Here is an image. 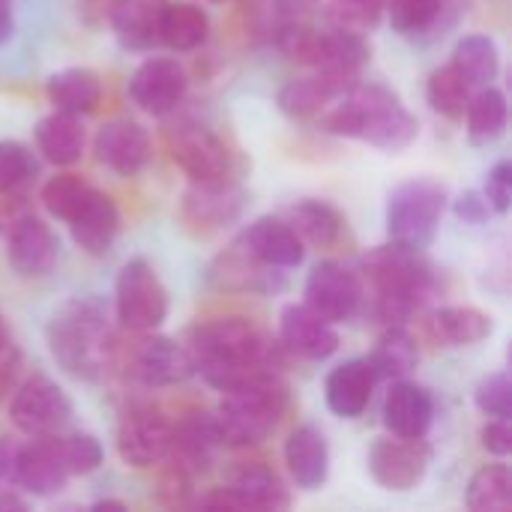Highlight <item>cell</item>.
Listing matches in <instances>:
<instances>
[{"label":"cell","mask_w":512,"mask_h":512,"mask_svg":"<svg viewBox=\"0 0 512 512\" xmlns=\"http://www.w3.org/2000/svg\"><path fill=\"white\" fill-rule=\"evenodd\" d=\"M321 129L330 135L366 141L390 153L405 150L420 132L417 117L405 108L399 93L384 84L363 81H357L321 111Z\"/></svg>","instance_id":"1"},{"label":"cell","mask_w":512,"mask_h":512,"mask_svg":"<svg viewBox=\"0 0 512 512\" xmlns=\"http://www.w3.org/2000/svg\"><path fill=\"white\" fill-rule=\"evenodd\" d=\"M48 348L57 366L81 381H99L117 363V336L108 312L96 297H75L63 303L48 321Z\"/></svg>","instance_id":"2"},{"label":"cell","mask_w":512,"mask_h":512,"mask_svg":"<svg viewBox=\"0 0 512 512\" xmlns=\"http://www.w3.org/2000/svg\"><path fill=\"white\" fill-rule=\"evenodd\" d=\"M363 273L372 285L375 318L387 327L405 324L432 294L435 273L417 249L387 243L363 258Z\"/></svg>","instance_id":"3"},{"label":"cell","mask_w":512,"mask_h":512,"mask_svg":"<svg viewBox=\"0 0 512 512\" xmlns=\"http://www.w3.org/2000/svg\"><path fill=\"white\" fill-rule=\"evenodd\" d=\"M189 354L198 369L210 366H255L270 363L282 366V351L273 348V342L246 318H216L207 324H198L189 333Z\"/></svg>","instance_id":"4"},{"label":"cell","mask_w":512,"mask_h":512,"mask_svg":"<svg viewBox=\"0 0 512 512\" xmlns=\"http://www.w3.org/2000/svg\"><path fill=\"white\" fill-rule=\"evenodd\" d=\"M288 405V393L282 378L225 393V402L219 405L216 417V432L222 447H255L267 441Z\"/></svg>","instance_id":"5"},{"label":"cell","mask_w":512,"mask_h":512,"mask_svg":"<svg viewBox=\"0 0 512 512\" xmlns=\"http://www.w3.org/2000/svg\"><path fill=\"white\" fill-rule=\"evenodd\" d=\"M444 210H447V189L441 183L426 180V177L399 183L387 201L390 243L423 252L435 240Z\"/></svg>","instance_id":"6"},{"label":"cell","mask_w":512,"mask_h":512,"mask_svg":"<svg viewBox=\"0 0 512 512\" xmlns=\"http://www.w3.org/2000/svg\"><path fill=\"white\" fill-rule=\"evenodd\" d=\"M114 318L129 333H153L168 318V291L144 258H132L117 273Z\"/></svg>","instance_id":"7"},{"label":"cell","mask_w":512,"mask_h":512,"mask_svg":"<svg viewBox=\"0 0 512 512\" xmlns=\"http://www.w3.org/2000/svg\"><path fill=\"white\" fill-rule=\"evenodd\" d=\"M72 417L69 396L48 378V375H30L24 378L9 402V420L12 426L27 438L57 435Z\"/></svg>","instance_id":"8"},{"label":"cell","mask_w":512,"mask_h":512,"mask_svg":"<svg viewBox=\"0 0 512 512\" xmlns=\"http://www.w3.org/2000/svg\"><path fill=\"white\" fill-rule=\"evenodd\" d=\"M363 279L342 261H321L306 279V306L330 324L351 321L363 303Z\"/></svg>","instance_id":"9"},{"label":"cell","mask_w":512,"mask_h":512,"mask_svg":"<svg viewBox=\"0 0 512 512\" xmlns=\"http://www.w3.org/2000/svg\"><path fill=\"white\" fill-rule=\"evenodd\" d=\"M432 450L423 438H378L369 450V474L387 492H411L423 483Z\"/></svg>","instance_id":"10"},{"label":"cell","mask_w":512,"mask_h":512,"mask_svg":"<svg viewBox=\"0 0 512 512\" xmlns=\"http://www.w3.org/2000/svg\"><path fill=\"white\" fill-rule=\"evenodd\" d=\"M243 258L267 270H291L303 261V240L279 216H261L231 243Z\"/></svg>","instance_id":"11"},{"label":"cell","mask_w":512,"mask_h":512,"mask_svg":"<svg viewBox=\"0 0 512 512\" xmlns=\"http://www.w3.org/2000/svg\"><path fill=\"white\" fill-rule=\"evenodd\" d=\"M168 153L192 183L219 180V177L228 174V150H225V144L219 141V135H213L201 123L174 126L171 135H168Z\"/></svg>","instance_id":"12"},{"label":"cell","mask_w":512,"mask_h":512,"mask_svg":"<svg viewBox=\"0 0 512 512\" xmlns=\"http://www.w3.org/2000/svg\"><path fill=\"white\" fill-rule=\"evenodd\" d=\"M129 375L144 387H174L195 375V363L186 345L168 336H147L129 348Z\"/></svg>","instance_id":"13"},{"label":"cell","mask_w":512,"mask_h":512,"mask_svg":"<svg viewBox=\"0 0 512 512\" xmlns=\"http://www.w3.org/2000/svg\"><path fill=\"white\" fill-rule=\"evenodd\" d=\"M186 69L174 60V57H150L144 60L132 78H129V99L153 114V117H162L168 111H174L183 96H186Z\"/></svg>","instance_id":"14"},{"label":"cell","mask_w":512,"mask_h":512,"mask_svg":"<svg viewBox=\"0 0 512 512\" xmlns=\"http://www.w3.org/2000/svg\"><path fill=\"white\" fill-rule=\"evenodd\" d=\"M171 423L153 408H132L117 429V453L132 468H153L168 459Z\"/></svg>","instance_id":"15"},{"label":"cell","mask_w":512,"mask_h":512,"mask_svg":"<svg viewBox=\"0 0 512 512\" xmlns=\"http://www.w3.org/2000/svg\"><path fill=\"white\" fill-rule=\"evenodd\" d=\"M246 207V192L228 177L192 183L183 192V219L198 231H219L240 219Z\"/></svg>","instance_id":"16"},{"label":"cell","mask_w":512,"mask_h":512,"mask_svg":"<svg viewBox=\"0 0 512 512\" xmlns=\"http://www.w3.org/2000/svg\"><path fill=\"white\" fill-rule=\"evenodd\" d=\"M93 153L99 159V165L111 168L120 177H135L138 171H144V165L150 162V135L138 120L129 117H117L108 120L96 138H93Z\"/></svg>","instance_id":"17"},{"label":"cell","mask_w":512,"mask_h":512,"mask_svg":"<svg viewBox=\"0 0 512 512\" xmlns=\"http://www.w3.org/2000/svg\"><path fill=\"white\" fill-rule=\"evenodd\" d=\"M60 255L57 234L39 216H21L6 237L9 267L24 279H42L54 270Z\"/></svg>","instance_id":"18"},{"label":"cell","mask_w":512,"mask_h":512,"mask_svg":"<svg viewBox=\"0 0 512 512\" xmlns=\"http://www.w3.org/2000/svg\"><path fill=\"white\" fill-rule=\"evenodd\" d=\"M216 447H222L216 432V417L207 411H189L177 423H171V450L165 462L174 471L195 477L207 471Z\"/></svg>","instance_id":"19"},{"label":"cell","mask_w":512,"mask_h":512,"mask_svg":"<svg viewBox=\"0 0 512 512\" xmlns=\"http://www.w3.org/2000/svg\"><path fill=\"white\" fill-rule=\"evenodd\" d=\"M66 462L57 447V435L33 438L27 447H18L15 453V483L21 492H30L36 498H51L66 489L69 483Z\"/></svg>","instance_id":"20"},{"label":"cell","mask_w":512,"mask_h":512,"mask_svg":"<svg viewBox=\"0 0 512 512\" xmlns=\"http://www.w3.org/2000/svg\"><path fill=\"white\" fill-rule=\"evenodd\" d=\"M279 339L288 354L312 363H321L339 351V333L333 330V324L315 315L309 306H297V303L282 309Z\"/></svg>","instance_id":"21"},{"label":"cell","mask_w":512,"mask_h":512,"mask_svg":"<svg viewBox=\"0 0 512 512\" xmlns=\"http://www.w3.org/2000/svg\"><path fill=\"white\" fill-rule=\"evenodd\" d=\"M435 420L432 393L414 381L396 378L384 399V426L396 438H426Z\"/></svg>","instance_id":"22"},{"label":"cell","mask_w":512,"mask_h":512,"mask_svg":"<svg viewBox=\"0 0 512 512\" xmlns=\"http://www.w3.org/2000/svg\"><path fill=\"white\" fill-rule=\"evenodd\" d=\"M72 231V240L87 252V255H105L120 231V210L111 201V195L93 189L87 201L78 207V213L66 222Z\"/></svg>","instance_id":"23"},{"label":"cell","mask_w":512,"mask_h":512,"mask_svg":"<svg viewBox=\"0 0 512 512\" xmlns=\"http://www.w3.org/2000/svg\"><path fill=\"white\" fill-rule=\"evenodd\" d=\"M360 78H348L339 72L315 69L306 78H294L279 90V108L288 117H312L324 111L333 99H339L345 90H351Z\"/></svg>","instance_id":"24"},{"label":"cell","mask_w":512,"mask_h":512,"mask_svg":"<svg viewBox=\"0 0 512 512\" xmlns=\"http://www.w3.org/2000/svg\"><path fill=\"white\" fill-rule=\"evenodd\" d=\"M372 390H375V375L366 357L345 360L327 375V384H324L327 408L342 420H354L369 408Z\"/></svg>","instance_id":"25"},{"label":"cell","mask_w":512,"mask_h":512,"mask_svg":"<svg viewBox=\"0 0 512 512\" xmlns=\"http://www.w3.org/2000/svg\"><path fill=\"white\" fill-rule=\"evenodd\" d=\"M285 465L291 480L306 489L315 492L327 483L330 477V447L327 438L315 429V426H300L291 432V438L285 441Z\"/></svg>","instance_id":"26"},{"label":"cell","mask_w":512,"mask_h":512,"mask_svg":"<svg viewBox=\"0 0 512 512\" xmlns=\"http://www.w3.org/2000/svg\"><path fill=\"white\" fill-rule=\"evenodd\" d=\"M168 0H114L108 6L111 27L123 48L147 51L159 45V24Z\"/></svg>","instance_id":"27"},{"label":"cell","mask_w":512,"mask_h":512,"mask_svg":"<svg viewBox=\"0 0 512 512\" xmlns=\"http://www.w3.org/2000/svg\"><path fill=\"white\" fill-rule=\"evenodd\" d=\"M285 222L297 231V237L303 243H312L318 249H330L339 243L342 231H345V219L342 213L318 198H303L297 204H291L285 210Z\"/></svg>","instance_id":"28"},{"label":"cell","mask_w":512,"mask_h":512,"mask_svg":"<svg viewBox=\"0 0 512 512\" xmlns=\"http://www.w3.org/2000/svg\"><path fill=\"white\" fill-rule=\"evenodd\" d=\"M36 147L51 165H75L84 153V129L75 114L54 111L36 123Z\"/></svg>","instance_id":"29"},{"label":"cell","mask_w":512,"mask_h":512,"mask_svg":"<svg viewBox=\"0 0 512 512\" xmlns=\"http://www.w3.org/2000/svg\"><path fill=\"white\" fill-rule=\"evenodd\" d=\"M240 501L246 504V510H288L291 507V495L282 483V477L261 465V462H252V465H243L231 474V483H228Z\"/></svg>","instance_id":"30"},{"label":"cell","mask_w":512,"mask_h":512,"mask_svg":"<svg viewBox=\"0 0 512 512\" xmlns=\"http://www.w3.org/2000/svg\"><path fill=\"white\" fill-rule=\"evenodd\" d=\"M48 99L54 105V111H66V114H90L99 99H102V84L99 75L81 66L72 69H60L48 78Z\"/></svg>","instance_id":"31"},{"label":"cell","mask_w":512,"mask_h":512,"mask_svg":"<svg viewBox=\"0 0 512 512\" xmlns=\"http://www.w3.org/2000/svg\"><path fill=\"white\" fill-rule=\"evenodd\" d=\"M366 363H369L375 381H396L417 369L420 351H417L414 336L402 324H396V327H387V333L378 339V345L366 357Z\"/></svg>","instance_id":"32"},{"label":"cell","mask_w":512,"mask_h":512,"mask_svg":"<svg viewBox=\"0 0 512 512\" xmlns=\"http://www.w3.org/2000/svg\"><path fill=\"white\" fill-rule=\"evenodd\" d=\"M210 33V18L201 6L195 3H165L162 24H159V45L171 51H192L204 45Z\"/></svg>","instance_id":"33"},{"label":"cell","mask_w":512,"mask_h":512,"mask_svg":"<svg viewBox=\"0 0 512 512\" xmlns=\"http://www.w3.org/2000/svg\"><path fill=\"white\" fill-rule=\"evenodd\" d=\"M495 318L474 306H444L432 315V333L447 345H477L489 339Z\"/></svg>","instance_id":"34"},{"label":"cell","mask_w":512,"mask_h":512,"mask_svg":"<svg viewBox=\"0 0 512 512\" xmlns=\"http://www.w3.org/2000/svg\"><path fill=\"white\" fill-rule=\"evenodd\" d=\"M453 66L462 72V78L471 87L492 84L501 69V54H498L495 39L486 33H471V36L459 39L453 48Z\"/></svg>","instance_id":"35"},{"label":"cell","mask_w":512,"mask_h":512,"mask_svg":"<svg viewBox=\"0 0 512 512\" xmlns=\"http://www.w3.org/2000/svg\"><path fill=\"white\" fill-rule=\"evenodd\" d=\"M465 114H468V135H471V141L474 144H492L507 129V117H510L507 96L498 87L483 84L480 93L468 99Z\"/></svg>","instance_id":"36"},{"label":"cell","mask_w":512,"mask_h":512,"mask_svg":"<svg viewBox=\"0 0 512 512\" xmlns=\"http://www.w3.org/2000/svg\"><path fill=\"white\" fill-rule=\"evenodd\" d=\"M468 507L474 512L512 510V471L507 465H486L468 483Z\"/></svg>","instance_id":"37"},{"label":"cell","mask_w":512,"mask_h":512,"mask_svg":"<svg viewBox=\"0 0 512 512\" xmlns=\"http://www.w3.org/2000/svg\"><path fill=\"white\" fill-rule=\"evenodd\" d=\"M426 99L429 105L447 117V120H459L465 117V108H468V99H471V84L462 78V72L450 63V66H441L429 75V84H426Z\"/></svg>","instance_id":"38"},{"label":"cell","mask_w":512,"mask_h":512,"mask_svg":"<svg viewBox=\"0 0 512 512\" xmlns=\"http://www.w3.org/2000/svg\"><path fill=\"white\" fill-rule=\"evenodd\" d=\"M90 192H93V186L84 183L78 174H57L42 186V204L54 219L69 222L78 213V207L87 201Z\"/></svg>","instance_id":"39"},{"label":"cell","mask_w":512,"mask_h":512,"mask_svg":"<svg viewBox=\"0 0 512 512\" xmlns=\"http://www.w3.org/2000/svg\"><path fill=\"white\" fill-rule=\"evenodd\" d=\"M384 9H387V0H330L327 18L339 30L369 33L378 27Z\"/></svg>","instance_id":"40"},{"label":"cell","mask_w":512,"mask_h":512,"mask_svg":"<svg viewBox=\"0 0 512 512\" xmlns=\"http://www.w3.org/2000/svg\"><path fill=\"white\" fill-rule=\"evenodd\" d=\"M444 0H387V15L393 30L399 33H420L426 27H432V21L438 18Z\"/></svg>","instance_id":"41"},{"label":"cell","mask_w":512,"mask_h":512,"mask_svg":"<svg viewBox=\"0 0 512 512\" xmlns=\"http://www.w3.org/2000/svg\"><path fill=\"white\" fill-rule=\"evenodd\" d=\"M477 408L492 417V420H510L512 417V384L507 372H492L486 375L477 390H474Z\"/></svg>","instance_id":"42"},{"label":"cell","mask_w":512,"mask_h":512,"mask_svg":"<svg viewBox=\"0 0 512 512\" xmlns=\"http://www.w3.org/2000/svg\"><path fill=\"white\" fill-rule=\"evenodd\" d=\"M57 447L72 477L90 474L102 465V444L93 435H57Z\"/></svg>","instance_id":"43"},{"label":"cell","mask_w":512,"mask_h":512,"mask_svg":"<svg viewBox=\"0 0 512 512\" xmlns=\"http://www.w3.org/2000/svg\"><path fill=\"white\" fill-rule=\"evenodd\" d=\"M36 171L33 153L18 141H0V192H12Z\"/></svg>","instance_id":"44"},{"label":"cell","mask_w":512,"mask_h":512,"mask_svg":"<svg viewBox=\"0 0 512 512\" xmlns=\"http://www.w3.org/2000/svg\"><path fill=\"white\" fill-rule=\"evenodd\" d=\"M486 201H489V207L495 210V213H501V216H507L510 213V204H512V165L504 159V162H498L492 171H489V177H486Z\"/></svg>","instance_id":"45"},{"label":"cell","mask_w":512,"mask_h":512,"mask_svg":"<svg viewBox=\"0 0 512 512\" xmlns=\"http://www.w3.org/2000/svg\"><path fill=\"white\" fill-rule=\"evenodd\" d=\"M15 453H18V447L9 444L6 438H0V510L24 507L15 498V492H18V483H15Z\"/></svg>","instance_id":"46"},{"label":"cell","mask_w":512,"mask_h":512,"mask_svg":"<svg viewBox=\"0 0 512 512\" xmlns=\"http://www.w3.org/2000/svg\"><path fill=\"white\" fill-rule=\"evenodd\" d=\"M318 12H321V0H276L273 3L276 27L279 24H312Z\"/></svg>","instance_id":"47"},{"label":"cell","mask_w":512,"mask_h":512,"mask_svg":"<svg viewBox=\"0 0 512 512\" xmlns=\"http://www.w3.org/2000/svg\"><path fill=\"white\" fill-rule=\"evenodd\" d=\"M18 366H21V357L9 339V330L3 324V315H0V396L12 390L15 384V375H18Z\"/></svg>","instance_id":"48"},{"label":"cell","mask_w":512,"mask_h":512,"mask_svg":"<svg viewBox=\"0 0 512 512\" xmlns=\"http://www.w3.org/2000/svg\"><path fill=\"white\" fill-rule=\"evenodd\" d=\"M453 210H456V216H459L462 222H468V225H483V222L489 219V213H492V207H489L486 195H483V192H477V189L462 192V195L456 198Z\"/></svg>","instance_id":"49"},{"label":"cell","mask_w":512,"mask_h":512,"mask_svg":"<svg viewBox=\"0 0 512 512\" xmlns=\"http://www.w3.org/2000/svg\"><path fill=\"white\" fill-rule=\"evenodd\" d=\"M480 441H483V450H489L492 456H510L512 453V426L510 420H492L483 426L480 432Z\"/></svg>","instance_id":"50"},{"label":"cell","mask_w":512,"mask_h":512,"mask_svg":"<svg viewBox=\"0 0 512 512\" xmlns=\"http://www.w3.org/2000/svg\"><path fill=\"white\" fill-rule=\"evenodd\" d=\"M195 507H207V510H246V504L240 501V495L225 486V489H210L207 495H201L195 501Z\"/></svg>","instance_id":"51"},{"label":"cell","mask_w":512,"mask_h":512,"mask_svg":"<svg viewBox=\"0 0 512 512\" xmlns=\"http://www.w3.org/2000/svg\"><path fill=\"white\" fill-rule=\"evenodd\" d=\"M15 33V18H12V3L9 0H0V45L9 42Z\"/></svg>","instance_id":"52"},{"label":"cell","mask_w":512,"mask_h":512,"mask_svg":"<svg viewBox=\"0 0 512 512\" xmlns=\"http://www.w3.org/2000/svg\"><path fill=\"white\" fill-rule=\"evenodd\" d=\"M93 510H126V504L123 501H96Z\"/></svg>","instance_id":"53"},{"label":"cell","mask_w":512,"mask_h":512,"mask_svg":"<svg viewBox=\"0 0 512 512\" xmlns=\"http://www.w3.org/2000/svg\"><path fill=\"white\" fill-rule=\"evenodd\" d=\"M213 3H219V0H213Z\"/></svg>","instance_id":"54"}]
</instances>
